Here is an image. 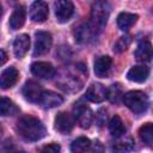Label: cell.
Returning a JSON list of instances; mask_svg holds the SVG:
<instances>
[{
    "mask_svg": "<svg viewBox=\"0 0 153 153\" xmlns=\"http://www.w3.org/2000/svg\"><path fill=\"white\" fill-rule=\"evenodd\" d=\"M17 130L19 135L27 141H38L47 134L44 124L31 115H24L18 120Z\"/></svg>",
    "mask_w": 153,
    "mask_h": 153,
    "instance_id": "6da1fadb",
    "label": "cell"
},
{
    "mask_svg": "<svg viewBox=\"0 0 153 153\" xmlns=\"http://www.w3.org/2000/svg\"><path fill=\"white\" fill-rule=\"evenodd\" d=\"M110 14V6L108 2L104 1H97L93 4L92 10H91V17H90V22L88 25L93 32V35H97L98 32H100L109 18Z\"/></svg>",
    "mask_w": 153,
    "mask_h": 153,
    "instance_id": "7a4b0ae2",
    "label": "cell"
},
{
    "mask_svg": "<svg viewBox=\"0 0 153 153\" xmlns=\"http://www.w3.org/2000/svg\"><path fill=\"white\" fill-rule=\"evenodd\" d=\"M126 106L135 114H142L148 108V97L142 91H129L123 96Z\"/></svg>",
    "mask_w": 153,
    "mask_h": 153,
    "instance_id": "3957f363",
    "label": "cell"
},
{
    "mask_svg": "<svg viewBox=\"0 0 153 153\" xmlns=\"http://www.w3.org/2000/svg\"><path fill=\"white\" fill-rule=\"evenodd\" d=\"M53 38L49 32L38 31L35 35V47H33V55L39 56L47 54L51 48Z\"/></svg>",
    "mask_w": 153,
    "mask_h": 153,
    "instance_id": "277c9868",
    "label": "cell"
},
{
    "mask_svg": "<svg viewBox=\"0 0 153 153\" xmlns=\"http://www.w3.org/2000/svg\"><path fill=\"white\" fill-rule=\"evenodd\" d=\"M73 112H74V120L76 121V123L81 128L86 129V128H88L92 124L93 112H92V110L87 105H85V104H76L74 106Z\"/></svg>",
    "mask_w": 153,
    "mask_h": 153,
    "instance_id": "5b68a950",
    "label": "cell"
},
{
    "mask_svg": "<svg viewBox=\"0 0 153 153\" xmlns=\"http://www.w3.org/2000/svg\"><path fill=\"white\" fill-rule=\"evenodd\" d=\"M55 7V16L56 20L59 23H66L71 19L74 12V5L73 2L68 0H59L54 4Z\"/></svg>",
    "mask_w": 153,
    "mask_h": 153,
    "instance_id": "8992f818",
    "label": "cell"
},
{
    "mask_svg": "<svg viewBox=\"0 0 153 153\" xmlns=\"http://www.w3.org/2000/svg\"><path fill=\"white\" fill-rule=\"evenodd\" d=\"M22 92H23V96L26 100H29L31 103H39L43 90L38 82H36L33 80H29L23 86Z\"/></svg>",
    "mask_w": 153,
    "mask_h": 153,
    "instance_id": "52a82bcc",
    "label": "cell"
},
{
    "mask_svg": "<svg viewBox=\"0 0 153 153\" xmlns=\"http://www.w3.org/2000/svg\"><path fill=\"white\" fill-rule=\"evenodd\" d=\"M49 14L48 5L44 1H35L30 7V18L35 23H43Z\"/></svg>",
    "mask_w": 153,
    "mask_h": 153,
    "instance_id": "ba28073f",
    "label": "cell"
},
{
    "mask_svg": "<svg viewBox=\"0 0 153 153\" xmlns=\"http://www.w3.org/2000/svg\"><path fill=\"white\" fill-rule=\"evenodd\" d=\"M31 73L41 79H50L55 74V68L49 62H33L31 65Z\"/></svg>",
    "mask_w": 153,
    "mask_h": 153,
    "instance_id": "9c48e42d",
    "label": "cell"
},
{
    "mask_svg": "<svg viewBox=\"0 0 153 153\" xmlns=\"http://www.w3.org/2000/svg\"><path fill=\"white\" fill-rule=\"evenodd\" d=\"M74 127V118L65 112V111H61L56 115L55 117V128L57 131L62 133V134H67L69 133Z\"/></svg>",
    "mask_w": 153,
    "mask_h": 153,
    "instance_id": "30bf717a",
    "label": "cell"
},
{
    "mask_svg": "<svg viewBox=\"0 0 153 153\" xmlns=\"http://www.w3.org/2000/svg\"><path fill=\"white\" fill-rule=\"evenodd\" d=\"M106 93H108V88H105L104 85L102 84H92L91 86H88V88L86 90L85 97L93 103H100L106 98Z\"/></svg>",
    "mask_w": 153,
    "mask_h": 153,
    "instance_id": "8fae6325",
    "label": "cell"
},
{
    "mask_svg": "<svg viewBox=\"0 0 153 153\" xmlns=\"http://www.w3.org/2000/svg\"><path fill=\"white\" fill-rule=\"evenodd\" d=\"M18 79H19V72L14 67H8L0 74V87L7 90L12 87L18 81Z\"/></svg>",
    "mask_w": 153,
    "mask_h": 153,
    "instance_id": "7c38bea8",
    "label": "cell"
},
{
    "mask_svg": "<svg viewBox=\"0 0 153 153\" xmlns=\"http://www.w3.org/2000/svg\"><path fill=\"white\" fill-rule=\"evenodd\" d=\"M30 48V37L26 33H22L19 36L16 37L14 42H13V51L14 55L18 59L24 57V55L27 53Z\"/></svg>",
    "mask_w": 153,
    "mask_h": 153,
    "instance_id": "4fadbf2b",
    "label": "cell"
},
{
    "mask_svg": "<svg viewBox=\"0 0 153 153\" xmlns=\"http://www.w3.org/2000/svg\"><path fill=\"white\" fill-rule=\"evenodd\" d=\"M111 63H112V60L108 55L97 57L94 61V68H93L94 74L99 78H105L109 74V71L111 68Z\"/></svg>",
    "mask_w": 153,
    "mask_h": 153,
    "instance_id": "5bb4252c",
    "label": "cell"
},
{
    "mask_svg": "<svg viewBox=\"0 0 153 153\" xmlns=\"http://www.w3.org/2000/svg\"><path fill=\"white\" fill-rule=\"evenodd\" d=\"M26 19V10L24 6H17L13 11V13L10 17V27L12 30H18L20 29Z\"/></svg>",
    "mask_w": 153,
    "mask_h": 153,
    "instance_id": "9a60e30c",
    "label": "cell"
},
{
    "mask_svg": "<svg viewBox=\"0 0 153 153\" xmlns=\"http://www.w3.org/2000/svg\"><path fill=\"white\" fill-rule=\"evenodd\" d=\"M94 35L88 25V22L80 23L74 30V38H75V42H78V43H86Z\"/></svg>",
    "mask_w": 153,
    "mask_h": 153,
    "instance_id": "2e32d148",
    "label": "cell"
},
{
    "mask_svg": "<svg viewBox=\"0 0 153 153\" xmlns=\"http://www.w3.org/2000/svg\"><path fill=\"white\" fill-rule=\"evenodd\" d=\"M137 61L141 62H148L152 59V44L148 41H141L134 53Z\"/></svg>",
    "mask_w": 153,
    "mask_h": 153,
    "instance_id": "e0dca14e",
    "label": "cell"
},
{
    "mask_svg": "<svg viewBox=\"0 0 153 153\" xmlns=\"http://www.w3.org/2000/svg\"><path fill=\"white\" fill-rule=\"evenodd\" d=\"M149 74V69L146 66H134L131 67L128 73H127V78L130 81L134 82H143Z\"/></svg>",
    "mask_w": 153,
    "mask_h": 153,
    "instance_id": "ac0fdd59",
    "label": "cell"
},
{
    "mask_svg": "<svg viewBox=\"0 0 153 153\" xmlns=\"http://www.w3.org/2000/svg\"><path fill=\"white\" fill-rule=\"evenodd\" d=\"M63 102L62 97L53 91H43L39 104L43 105V108H55L61 105Z\"/></svg>",
    "mask_w": 153,
    "mask_h": 153,
    "instance_id": "d6986e66",
    "label": "cell"
},
{
    "mask_svg": "<svg viewBox=\"0 0 153 153\" xmlns=\"http://www.w3.org/2000/svg\"><path fill=\"white\" fill-rule=\"evenodd\" d=\"M137 16L129 12H121L117 16V25L122 31H128L135 23H136Z\"/></svg>",
    "mask_w": 153,
    "mask_h": 153,
    "instance_id": "ffe728a7",
    "label": "cell"
},
{
    "mask_svg": "<svg viewBox=\"0 0 153 153\" xmlns=\"http://www.w3.org/2000/svg\"><path fill=\"white\" fill-rule=\"evenodd\" d=\"M118 140L112 145L114 153H129L134 148V141L131 137H117Z\"/></svg>",
    "mask_w": 153,
    "mask_h": 153,
    "instance_id": "44dd1931",
    "label": "cell"
},
{
    "mask_svg": "<svg viewBox=\"0 0 153 153\" xmlns=\"http://www.w3.org/2000/svg\"><path fill=\"white\" fill-rule=\"evenodd\" d=\"M109 131L115 137H121L126 134V127L120 116L115 115L109 122Z\"/></svg>",
    "mask_w": 153,
    "mask_h": 153,
    "instance_id": "7402d4cb",
    "label": "cell"
},
{
    "mask_svg": "<svg viewBox=\"0 0 153 153\" xmlns=\"http://www.w3.org/2000/svg\"><path fill=\"white\" fill-rule=\"evenodd\" d=\"M18 111V106L10 98L0 97V116H13Z\"/></svg>",
    "mask_w": 153,
    "mask_h": 153,
    "instance_id": "603a6c76",
    "label": "cell"
},
{
    "mask_svg": "<svg viewBox=\"0 0 153 153\" xmlns=\"http://www.w3.org/2000/svg\"><path fill=\"white\" fill-rule=\"evenodd\" d=\"M90 145H91V141L90 139L85 137V136H80L78 139H75L72 145H71V151L73 153H85L88 151L90 148Z\"/></svg>",
    "mask_w": 153,
    "mask_h": 153,
    "instance_id": "cb8c5ba5",
    "label": "cell"
},
{
    "mask_svg": "<svg viewBox=\"0 0 153 153\" xmlns=\"http://www.w3.org/2000/svg\"><path fill=\"white\" fill-rule=\"evenodd\" d=\"M139 135L141 137V140L147 145V146H152L153 142V126L152 123H145L140 130H139Z\"/></svg>",
    "mask_w": 153,
    "mask_h": 153,
    "instance_id": "d4e9b609",
    "label": "cell"
},
{
    "mask_svg": "<svg viewBox=\"0 0 153 153\" xmlns=\"http://www.w3.org/2000/svg\"><path fill=\"white\" fill-rule=\"evenodd\" d=\"M130 43H131V37H130L129 35L122 36V37H120V38L117 39V42L114 44V51L120 54V53L127 50V48L130 45Z\"/></svg>",
    "mask_w": 153,
    "mask_h": 153,
    "instance_id": "484cf974",
    "label": "cell"
},
{
    "mask_svg": "<svg viewBox=\"0 0 153 153\" xmlns=\"http://www.w3.org/2000/svg\"><path fill=\"white\" fill-rule=\"evenodd\" d=\"M121 96V90L117 85H112L109 90H108V93H106V98H109L112 103H117L118 102V98Z\"/></svg>",
    "mask_w": 153,
    "mask_h": 153,
    "instance_id": "4316f807",
    "label": "cell"
},
{
    "mask_svg": "<svg viewBox=\"0 0 153 153\" xmlns=\"http://www.w3.org/2000/svg\"><path fill=\"white\" fill-rule=\"evenodd\" d=\"M61 151V147L59 143H49V145H45L44 147L41 148V151L38 153H60Z\"/></svg>",
    "mask_w": 153,
    "mask_h": 153,
    "instance_id": "83f0119b",
    "label": "cell"
},
{
    "mask_svg": "<svg viewBox=\"0 0 153 153\" xmlns=\"http://www.w3.org/2000/svg\"><path fill=\"white\" fill-rule=\"evenodd\" d=\"M87 153H104V146L99 140H96L90 145Z\"/></svg>",
    "mask_w": 153,
    "mask_h": 153,
    "instance_id": "f1b7e54d",
    "label": "cell"
},
{
    "mask_svg": "<svg viewBox=\"0 0 153 153\" xmlns=\"http://www.w3.org/2000/svg\"><path fill=\"white\" fill-rule=\"evenodd\" d=\"M7 60H8L7 54H6L4 50H1V49H0V67H1L2 65H5V63L7 62Z\"/></svg>",
    "mask_w": 153,
    "mask_h": 153,
    "instance_id": "f546056e",
    "label": "cell"
},
{
    "mask_svg": "<svg viewBox=\"0 0 153 153\" xmlns=\"http://www.w3.org/2000/svg\"><path fill=\"white\" fill-rule=\"evenodd\" d=\"M11 153H26V152H23V151H20V152H11Z\"/></svg>",
    "mask_w": 153,
    "mask_h": 153,
    "instance_id": "4dcf8cb0",
    "label": "cell"
},
{
    "mask_svg": "<svg viewBox=\"0 0 153 153\" xmlns=\"http://www.w3.org/2000/svg\"><path fill=\"white\" fill-rule=\"evenodd\" d=\"M1 13H2V8H1V6H0V17H1Z\"/></svg>",
    "mask_w": 153,
    "mask_h": 153,
    "instance_id": "1f68e13d",
    "label": "cell"
}]
</instances>
